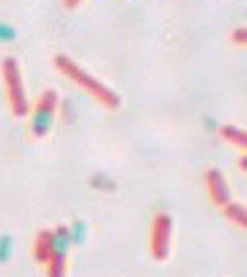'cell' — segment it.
I'll use <instances>...</instances> for the list:
<instances>
[{"label": "cell", "mask_w": 247, "mask_h": 277, "mask_svg": "<svg viewBox=\"0 0 247 277\" xmlns=\"http://www.w3.org/2000/svg\"><path fill=\"white\" fill-rule=\"evenodd\" d=\"M56 64L57 67L68 77L79 84V86L89 91L95 98L103 102V104L108 107H115L118 105L119 99L117 96H115L110 89L104 87L102 83L98 82L92 76L84 72L72 60L66 56H58L56 59Z\"/></svg>", "instance_id": "obj_1"}, {"label": "cell", "mask_w": 247, "mask_h": 277, "mask_svg": "<svg viewBox=\"0 0 247 277\" xmlns=\"http://www.w3.org/2000/svg\"><path fill=\"white\" fill-rule=\"evenodd\" d=\"M71 244L69 232L66 230H58L50 236L48 245L55 257L63 258L67 254Z\"/></svg>", "instance_id": "obj_2"}, {"label": "cell", "mask_w": 247, "mask_h": 277, "mask_svg": "<svg viewBox=\"0 0 247 277\" xmlns=\"http://www.w3.org/2000/svg\"><path fill=\"white\" fill-rule=\"evenodd\" d=\"M14 251V240L10 234L0 235V264H5L10 260Z\"/></svg>", "instance_id": "obj_3"}, {"label": "cell", "mask_w": 247, "mask_h": 277, "mask_svg": "<svg viewBox=\"0 0 247 277\" xmlns=\"http://www.w3.org/2000/svg\"><path fill=\"white\" fill-rule=\"evenodd\" d=\"M221 133H222V136L228 141L233 142V143L239 145V146H242V147L245 146L246 136H245L244 132H241V131L233 128V127H226V128L222 129Z\"/></svg>", "instance_id": "obj_4"}, {"label": "cell", "mask_w": 247, "mask_h": 277, "mask_svg": "<svg viewBox=\"0 0 247 277\" xmlns=\"http://www.w3.org/2000/svg\"><path fill=\"white\" fill-rule=\"evenodd\" d=\"M68 232H69V235H70L71 242L73 243V244L79 245V244H81L83 241H84V238H85V228H84L83 224H75Z\"/></svg>", "instance_id": "obj_5"}, {"label": "cell", "mask_w": 247, "mask_h": 277, "mask_svg": "<svg viewBox=\"0 0 247 277\" xmlns=\"http://www.w3.org/2000/svg\"><path fill=\"white\" fill-rule=\"evenodd\" d=\"M15 38V31L7 23L0 22V41H9Z\"/></svg>", "instance_id": "obj_6"}, {"label": "cell", "mask_w": 247, "mask_h": 277, "mask_svg": "<svg viewBox=\"0 0 247 277\" xmlns=\"http://www.w3.org/2000/svg\"><path fill=\"white\" fill-rule=\"evenodd\" d=\"M234 40L241 43V42H245L246 40V31L245 29H238L235 32L234 34Z\"/></svg>", "instance_id": "obj_7"}]
</instances>
